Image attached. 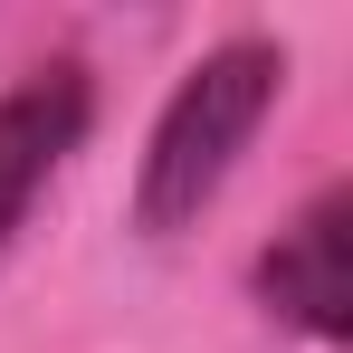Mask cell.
<instances>
[{"label":"cell","mask_w":353,"mask_h":353,"mask_svg":"<svg viewBox=\"0 0 353 353\" xmlns=\"http://www.w3.org/2000/svg\"><path fill=\"white\" fill-rule=\"evenodd\" d=\"M277 77H287V58H277L268 39H230V48H210V58L172 86V105L153 124V153H143V191H134V220L153 239L181 230V220H201V210L220 201V181L239 172L248 134L277 105Z\"/></svg>","instance_id":"cell-1"},{"label":"cell","mask_w":353,"mask_h":353,"mask_svg":"<svg viewBox=\"0 0 353 353\" xmlns=\"http://www.w3.org/2000/svg\"><path fill=\"white\" fill-rule=\"evenodd\" d=\"M258 287L315 344H344L353 334V191H325L296 230H277V248L258 258Z\"/></svg>","instance_id":"cell-2"},{"label":"cell","mask_w":353,"mask_h":353,"mask_svg":"<svg viewBox=\"0 0 353 353\" xmlns=\"http://www.w3.org/2000/svg\"><path fill=\"white\" fill-rule=\"evenodd\" d=\"M77 134H86V67H39L29 86L0 96V239L19 230L39 181L77 153Z\"/></svg>","instance_id":"cell-3"}]
</instances>
